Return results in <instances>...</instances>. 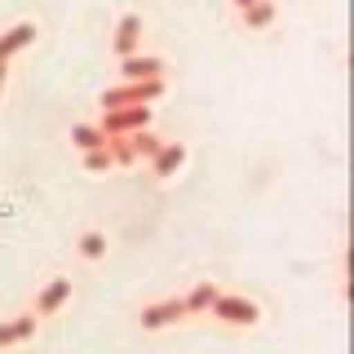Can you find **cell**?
Segmentation results:
<instances>
[{
  "label": "cell",
  "mask_w": 354,
  "mask_h": 354,
  "mask_svg": "<svg viewBox=\"0 0 354 354\" xmlns=\"http://www.w3.org/2000/svg\"><path fill=\"white\" fill-rule=\"evenodd\" d=\"M80 248H84V257H102V252H106V239L93 230V235H84V243H80Z\"/></svg>",
  "instance_id": "2"
},
{
  "label": "cell",
  "mask_w": 354,
  "mask_h": 354,
  "mask_svg": "<svg viewBox=\"0 0 354 354\" xmlns=\"http://www.w3.org/2000/svg\"><path fill=\"white\" fill-rule=\"evenodd\" d=\"M133 40H138V18H129L120 27V49H133Z\"/></svg>",
  "instance_id": "3"
},
{
  "label": "cell",
  "mask_w": 354,
  "mask_h": 354,
  "mask_svg": "<svg viewBox=\"0 0 354 354\" xmlns=\"http://www.w3.org/2000/svg\"><path fill=\"white\" fill-rule=\"evenodd\" d=\"M31 36H36V27H27V22L14 27L9 36H0V58H5V53H14V49H22V44H31Z\"/></svg>",
  "instance_id": "1"
},
{
  "label": "cell",
  "mask_w": 354,
  "mask_h": 354,
  "mask_svg": "<svg viewBox=\"0 0 354 354\" xmlns=\"http://www.w3.org/2000/svg\"><path fill=\"white\" fill-rule=\"evenodd\" d=\"M0 84H5V66H0Z\"/></svg>",
  "instance_id": "4"
}]
</instances>
